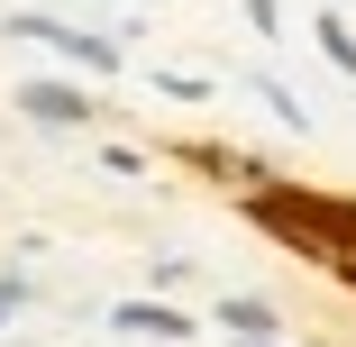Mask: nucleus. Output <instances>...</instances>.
Segmentation results:
<instances>
[{
	"mask_svg": "<svg viewBox=\"0 0 356 347\" xmlns=\"http://www.w3.org/2000/svg\"><path fill=\"white\" fill-rule=\"evenodd\" d=\"M10 37H55L64 55H74V64H92V74H110V37H83V28H55V19H10Z\"/></svg>",
	"mask_w": 356,
	"mask_h": 347,
	"instance_id": "nucleus-1",
	"label": "nucleus"
},
{
	"mask_svg": "<svg viewBox=\"0 0 356 347\" xmlns=\"http://www.w3.org/2000/svg\"><path fill=\"white\" fill-rule=\"evenodd\" d=\"M220 320H229V329H238V338H265V329H274V311H265V302H229V311H220Z\"/></svg>",
	"mask_w": 356,
	"mask_h": 347,
	"instance_id": "nucleus-4",
	"label": "nucleus"
},
{
	"mask_svg": "<svg viewBox=\"0 0 356 347\" xmlns=\"http://www.w3.org/2000/svg\"><path fill=\"white\" fill-rule=\"evenodd\" d=\"M19 311V274H0V320H10Z\"/></svg>",
	"mask_w": 356,
	"mask_h": 347,
	"instance_id": "nucleus-6",
	"label": "nucleus"
},
{
	"mask_svg": "<svg viewBox=\"0 0 356 347\" xmlns=\"http://www.w3.org/2000/svg\"><path fill=\"white\" fill-rule=\"evenodd\" d=\"M19 110H28V119H83L92 101H83L74 83H19Z\"/></svg>",
	"mask_w": 356,
	"mask_h": 347,
	"instance_id": "nucleus-2",
	"label": "nucleus"
},
{
	"mask_svg": "<svg viewBox=\"0 0 356 347\" xmlns=\"http://www.w3.org/2000/svg\"><path fill=\"white\" fill-rule=\"evenodd\" d=\"M119 329H128V338H183L192 320H174L165 302H128V311H119Z\"/></svg>",
	"mask_w": 356,
	"mask_h": 347,
	"instance_id": "nucleus-3",
	"label": "nucleus"
},
{
	"mask_svg": "<svg viewBox=\"0 0 356 347\" xmlns=\"http://www.w3.org/2000/svg\"><path fill=\"white\" fill-rule=\"evenodd\" d=\"M320 46H329V55H338V64H347V74H356V37H347V28H338V19H320Z\"/></svg>",
	"mask_w": 356,
	"mask_h": 347,
	"instance_id": "nucleus-5",
	"label": "nucleus"
}]
</instances>
